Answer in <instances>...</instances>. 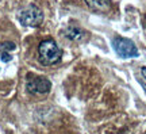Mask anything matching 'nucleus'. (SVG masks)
<instances>
[{
	"instance_id": "8",
	"label": "nucleus",
	"mask_w": 146,
	"mask_h": 134,
	"mask_svg": "<svg viewBox=\"0 0 146 134\" xmlns=\"http://www.w3.org/2000/svg\"><path fill=\"white\" fill-rule=\"evenodd\" d=\"M1 60L4 62H8L11 60V54H8L7 52H1Z\"/></svg>"
},
{
	"instance_id": "1",
	"label": "nucleus",
	"mask_w": 146,
	"mask_h": 134,
	"mask_svg": "<svg viewBox=\"0 0 146 134\" xmlns=\"http://www.w3.org/2000/svg\"><path fill=\"white\" fill-rule=\"evenodd\" d=\"M38 57H39V62L42 65L50 67V65H54L61 61L62 50L58 47L57 42L54 39L46 38L38 46Z\"/></svg>"
},
{
	"instance_id": "10",
	"label": "nucleus",
	"mask_w": 146,
	"mask_h": 134,
	"mask_svg": "<svg viewBox=\"0 0 146 134\" xmlns=\"http://www.w3.org/2000/svg\"><path fill=\"white\" fill-rule=\"evenodd\" d=\"M141 85H142V88L145 89V92H146V84H145V83H141Z\"/></svg>"
},
{
	"instance_id": "4",
	"label": "nucleus",
	"mask_w": 146,
	"mask_h": 134,
	"mask_svg": "<svg viewBox=\"0 0 146 134\" xmlns=\"http://www.w3.org/2000/svg\"><path fill=\"white\" fill-rule=\"evenodd\" d=\"M26 88L33 95H46L52 88V83L43 76H29Z\"/></svg>"
},
{
	"instance_id": "3",
	"label": "nucleus",
	"mask_w": 146,
	"mask_h": 134,
	"mask_svg": "<svg viewBox=\"0 0 146 134\" xmlns=\"http://www.w3.org/2000/svg\"><path fill=\"white\" fill-rule=\"evenodd\" d=\"M112 46H114L115 52L122 58H133V57H138V49L134 45V42L129 39V38H123V37H115L112 41Z\"/></svg>"
},
{
	"instance_id": "2",
	"label": "nucleus",
	"mask_w": 146,
	"mask_h": 134,
	"mask_svg": "<svg viewBox=\"0 0 146 134\" xmlns=\"http://www.w3.org/2000/svg\"><path fill=\"white\" fill-rule=\"evenodd\" d=\"M19 22L25 27H38L43 22V12L35 4H30L19 12Z\"/></svg>"
},
{
	"instance_id": "6",
	"label": "nucleus",
	"mask_w": 146,
	"mask_h": 134,
	"mask_svg": "<svg viewBox=\"0 0 146 134\" xmlns=\"http://www.w3.org/2000/svg\"><path fill=\"white\" fill-rule=\"evenodd\" d=\"M64 34L70 41H83L84 35H85V33L81 29H78V27H68L66 30L64 31Z\"/></svg>"
},
{
	"instance_id": "9",
	"label": "nucleus",
	"mask_w": 146,
	"mask_h": 134,
	"mask_svg": "<svg viewBox=\"0 0 146 134\" xmlns=\"http://www.w3.org/2000/svg\"><path fill=\"white\" fill-rule=\"evenodd\" d=\"M141 73H142V76L146 79V67H142L141 68Z\"/></svg>"
},
{
	"instance_id": "5",
	"label": "nucleus",
	"mask_w": 146,
	"mask_h": 134,
	"mask_svg": "<svg viewBox=\"0 0 146 134\" xmlns=\"http://www.w3.org/2000/svg\"><path fill=\"white\" fill-rule=\"evenodd\" d=\"M85 4L95 12L106 14L111 11L112 8V1L111 0H85Z\"/></svg>"
},
{
	"instance_id": "7",
	"label": "nucleus",
	"mask_w": 146,
	"mask_h": 134,
	"mask_svg": "<svg viewBox=\"0 0 146 134\" xmlns=\"http://www.w3.org/2000/svg\"><path fill=\"white\" fill-rule=\"evenodd\" d=\"M0 47H1L3 52H12V50H15L16 45L14 43V42H3Z\"/></svg>"
}]
</instances>
